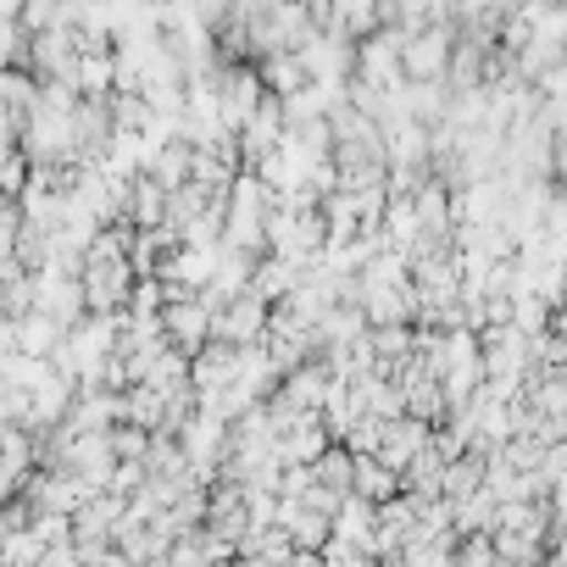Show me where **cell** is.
<instances>
[{
    "label": "cell",
    "instance_id": "6da1fadb",
    "mask_svg": "<svg viewBox=\"0 0 567 567\" xmlns=\"http://www.w3.org/2000/svg\"><path fill=\"white\" fill-rule=\"evenodd\" d=\"M434 445V429L429 423H417V417H401V423H390V434H384V445H379V462L390 467V473H412V462L423 456Z\"/></svg>",
    "mask_w": 567,
    "mask_h": 567
},
{
    "label": "cell",
    "instance_id": "7a4b0ae2",
    "mask_svg": "<svg viewBox=\"0 0 567 567\" xmlns=\"http://www.w3.org/2000/svg\"><path fill=\"white\" fill-rule=\"evenodd\" d=\"M357 467H362V456H357L351 445H334V451H323V462H318L312 473H318V484H323L329 495L351 501V495H357Z\"/></svg>",
    "mask_w": 567,
    "mask_h": 567
},
{
    "label": "cell",
    "instance_id": "3957f363",
    "mask_svg": "<svg viewBox=\"0 0 567 567\" xmlns=\"http://www.w3.org/2000/svg\"><path fill=\"white\" fill-rule=\"evenodd\" d=\"M451 567H501V556H495V534H462Z\"/></svg>",
    "mask_w": 567,
    "mask_h": 567
}]
</instances>
